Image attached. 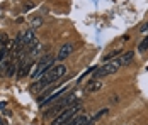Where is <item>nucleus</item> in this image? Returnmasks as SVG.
Returning a JSON list of instances; mask_svg holds the SVG:
<instances>
[{"instance_id":"f257e3e1","label":"nucleus","mask_w":148,"mask_h":125,"mask_svg":"<svg viewBox=\"0 0 148 125\" xmlns=\"http://www.w3.org/2000/svg\"><path fill=\"white\" fill-rule=\"evenodd\" d=\"M65 73H66L65 64H53L45 74H41V76L32 83V90H45L46 86H49V84H53L55 81L61 80V78L65 76Z\"/></svg>"},{"instance_id":"f03ea898","label":"nucleus","mask_w":148,"mask_h":125,"mask_svg":"<svg viewBox=\"0 0 148 125\" xmlns=\"http://www.w3.org/2000/svg\"><path fill=\"white\" fill-rule=\"evenodd\" d=\"M78 110H80V103H78V101H73L72 105H68V107L61 111V113H58V115L53 118L51 125H66L75 117V115L78 113Z\"/></svg>"},{"instance_id":"7ed1b4c3","label":"nucleus","mask_w":148,"mask_h":125,"mask_svg":"<svg viewBox=\"0 0 148 125\" xmlns=\"http://www.w3.org/2000/svg\"><path fill=\"white\" fill-rule=\"evenodd\" d=\"M75 101V95H68V97H63V98H58V103H51L46 107V111H45V117H53V115H58L61 111L65 110L68 105H72Z\"/></svg>"},{"instance_id":"20e7f679","label":"nucleus","mask_w":148,"mask_h":125,"mask_svg":"<svg viewBox=\"0 0 148 125\" xmlns=\"http://www.w3.org/2000/svg\"><path fill=\"white\" fill-rule=\"evenodd\" d=\"M53 64H55V57H53V56H43V57L39 59V63H38V64L34 66L36 70L31 73L32 80L36 81V80H38V78H39L41 74H45V73H46L48 70H49V68H51Z\"/></svg>"},{"instance_id":"39448f33","label":"nucleus","mask_w":148,"mask_h":125,"mask_svg":"<svg viewBox=\"0 0 148 125\" xmlns=\"http://www.w3.org/2000/svg\"><path fill=\"white\" fill-rule=\"evenodd\" d=\"M121 68V61L118 59H111L109 63H106L102 68H99V70H95L94 73V78L92 80H99V78H102V76H107V74H112V73H116V71Z\"/></svg>"},{"instance_id":"423d86ee","label":"nucleus","mask_w":148,"mask_h":125,"mask_svg":"<svg viewBox=\"0 0 148 125\" xmlns=\"http://www.w3.org/2000/svg\"><path fill=\"white\" fill-rule=\"evenodd\" d=\"M22 42H24V51H31L36 44H39L38 39H36V36H34V30L32 29H29L27 32L22 34Z\"/></svg>"},{"instance_id":"0eeeda50","label":"nucleus","mask_w":148,"mask_h":125,"mask_svg":"<svg viewBox=\"0 0 148 125\" xmlns=\"http://www.w3.org/2000/svg\"><path fill=\"white\" fill-rule=\"evenodd\" d=\"M65 91H68V86H63V88H58V90H55L49 97L46 98L45 101L41 103V107H48V105H51V103H55V100H58V98L63 97V93Z\"/></svg>"},{"instance_id":"6e6552de","label":"nucleus","mask_w":148,"mask_h":125,"mask_svg":"<svg viewBox=\"0 0 148 125\" xmlns=\"http://www.w3.org/2000/svg\"><path fill=\"white\" fill-rule=\"evenodd\" d=\"M73 44L72 42H66V44H63L61 47H60V51H58V54H56V59H60V61H63V59H66L68 56L73 53Z\"/></svg>"},{"instance_id":"1a4fd4ad","label":"nucleus","mask_w":148,"mask_h":125,"mask_svg":"<svg viewBox=\"0 0 148 125\" xmlns=\"http://www.w3.org/2000/svg\"><path fill=\"white\" fill-rule=\"evenodd\" d=\"M87 122H89V117L85 113H77L66 125H85Z\"/></svg>"},{"instance_id":"9d476101","label":"nucleus","mask_w":148,"mask_h":125,"mask_svg":"<svg viewBox=\"0 0 148 125\" xmlns=\"http://www.w3.org/2000/svg\"><path fill=\"white\" fill-rule=\"evenodd\" d=\"M101 86H102V81H99V80H92V81L85 86V93H94V91L101 90Z\"/></svg>"},{"instance_id":"9b49d317","label":"nucleus","mask_w":148,"mask_h":125,"mask_svg":"<svg viewBox=\"0 0 148 125\" xmlns=\"http://www.w3.org/2000/svg\"><path fill=\"white\" fill-rule=\"evenodd\" d=\"M134 57V51H128V53H124V54L119 57V61H121V66H128L131 61H133Z\"/></svg>"},{"instance_id":"f8f14e48","label":"nucleus","mask_w":148,"mask_h":125,"mask_svg":"<svg viewBox=\"0 0 148 125\" xmlns=\"http://www.w3.org/2000/svg\"><path fill=\"white\" fill-rule=\"evenodd\" d=\"M41 24H43V19H41V17H36V19L32 20V24H31V27H32V30H34V29H38V27H39Z\"/></svg>"},{"instance_id":"ddd939ff","label":"nucleus","mask_w":148,"mask_h":125,"mask_svg":"<svg viewBox=\"0 0 148 125\" xmlns=\"http://www.w3.org/2000/svg\"><path fill=\"white\" fill-rule=\"evenodd\" d=\"M118 54H121V51H112V53H109V54L107 56H104V61H106V63H107V61H109V59H114V57H116V56Z\"/></svg>"},{"instance_id":"4468645a","label":"nucleus","mask_w":148,"mask_h":125,"mask_svg":"<svg viewBox=\"0 0 148 125\" xmlns=\"http://www.w3.org/2000/svg\"><path fill=\"white\" fill-rule=\"evenodd\" d=\"M138 49H140L141 53H143V51H147V49H148V36L145 37V39H143V42L140 44V47H138Z\"/></svg>"},{"instance_id":"2eb2a0df","label":"nucleus","mask_w":148,"mask_h":125,"mask_svg":"<svg viewBox=\"0 0 148 125\" xmlns=\"http://www.w3.org/2000/svg\"><path fill=\"white\" fill-rule=\"evenodd\" d=\"M140 30H141V32H147V30H148V22H147V24H143V27L140 29Z\"/></svg>"},{"instance_id":"dca6fc26","label":"nucleus","mask_w":148,"mask_h":125,"mask_svg":"<svg viewBox=\"0 0 148 125\" xmlns=\"http://www.w3.org/2000/svg\"><path fill=\"white\" fill-rule=\"evenodd\" d=\"M5 105H7V103H5V101H0V110H2V108H3V107H5Z\"/></svg>"},{"instance_id":"f3484780","label":"nucleus","mask_w":148,"mask_h":125,"mask_svg":"<svg viewBox=\"0 0 148 125\" xmlns=\"http://www.w3.org/2000/svg\"><path fill=\"white\" fill-rule=\"evenodd\" d=\"M85 125H94V120H92V118H89V122H87Z\"/></svg>"},{"instance_id":"a211bd4d","label":"nucleus","mask_w":148,"mask_h":125,"mask_svg":"<svg viewBox=\"0 0 148 125\" xmlns=\"http://www.w3.org/2000/svg\"><path fill=\"white\" fill-rule=\"evenodd\" d=\"M0 125H5V122H3V120H2V118H0Z\"/></svg>"}]
</instances>
